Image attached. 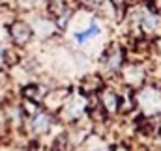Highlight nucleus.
Here are the masks:
<instances>
[{
  "instance_id": "0eeeda50",
  "label": "nucleus",
  "mask_w": 161,
  "mask_h": 151,
  "mask_svg": "<svg viewBox=\"0 0 161 151\" xmlns=\"http://www.w3.org/2000/svg\"><path fill=\"white\" fill-rule=\"evenodd\" d=\"M124 78H125L127 84H141V80H142V71H141V67H139V65H129V67H125Z\"/></svg>"
},
{
  "instance_id": "ddd939ff",
  "label": "nucleus",
  "mask_w": 161,
  "mask_h": 151,
  "mask_svg": "<svg viewBox=\"0 0 161 151\" xmlns=\"http://www.w3.org/2000/svg\"><path fill=\"white\" fill-rule=\"evenodd\" d=\"M159 11H161V9H159Z\"/></svg>"
},
{
  "instance_id": "423d86ee",
  "label": "nucleus",
  "mask_w": 161,
  "mask_h": 151,
  "mask_svg": "<svg viewBox=\"0 0 161 151\" xmlns=\"http://www.w3.org/2000/svg\"><path fill=\"white\" fill-rule=\"evenodd\" d=\"M34 117V121H32V129H34V133L36 134H41V133H45L47 129H49V123H51V119H49V116L43 112H38L36 116H32Z\"/></svg>"
},
{
  "instance_id": "9b49d317",
  "label": "nucleus",
  "mask_w": 161,
  "mask_h": 151,
  "mask_svg": "<svg viewBox=\"0 0 161 151\" xmlns=\"http://www.w3.org/2000/svg\"><path fill=\"white\" fill-rule=\"evenodd\" d=\"M4 54H6V49L0 45V64H4V62H6V60H4Z\"/></svg>"
},
{
  "instance_id": "f03ea898",
  "label": "nucleus",
  "mask_w": 161,
  "mask_h": 151,
  "mask_svg": "<svg viewBox=\"0 0 161 151\" xmlns=\"http://www.w3.org/2000/svg\"><path fill=\"white\" fill-rule=\"evenodd\" d=\"M68 101V90L60 88V90H51L45 95V108H49L51 112H56L64 107V103Z\"/></svg>"
},
{
  "instance_id": "f257e3e1",
  "label": "nucleus",
  "mask_w": 161,
  "mask_h": 151,
  "mask_svg": "<svg viewBox=\"0 0 161 151\" xmlns=\"http://www.w3.org/2000/svg\"><path fill=\"white\" fill-rule=\"evenodd\" d=\"M32 34H34L32 26L25 21H13L9 24V36L17 45H26L32 39Z\"/></svg>"
},
{
  "instance_id": "39448f33",
  "label": "nucleus",
  "mask_w": 161,
  "mask_h": 151,
  "mask_svg": "<svg viewBox=\"0 0 161 151\" xmlns=\"http://www.w3.org/2000/svg\"><path fill=\"white\" fill-rule=\"evenodd\" d=\"M122 64H124V52H122V49L113 47L107 52V67L113 69V71H116V69L122 67Z\"/></svg>"
},
{
  "instance_id": "9d476101",
  "label": "nucleus",
  "mask_w": 161,
  "mask_h": 151,
  "mask_svg": "<svg viewBox=\"0 0 161 151\" xmlns=\"http://www.w3.org/2000/svg\"><path fill=\"white\" fill-rule=\"evenodd\" d=\"M23 110H26L28 116H36V114H38V105H36V101L26 99V101L23 103Z\"/></svg>"
},
{
  "instance_id": "20e7f679",
  "label": "nucleus",
  "mask_w": 161,
  "mask_h": 151,
  "mask_svg": "<svg viewBox=\"0 0 161 151\" xmlns=\"http://www.w3.org/2000/svg\"><path fill=\"white\" fill-rule=\"evenodd\" d=\"M99 105L105 112L114 114L118 110V95L113 91V90H103L101 97H99Z\"/></svg>"
},
{
  "instance_id": "6e6552de",
  "label": "nucleus",
  "mask_w": 161,
  "mask_h": 151,
  "mask_svg": "<svg viewBox=\"0 0 161 151\" xmlns=\"http://www.w3.org/2000/svg\"><path fill=\"white\" fill-rule=\"evenodd\" d=\"M23 93H25V97L30 99V101H40L41 97H43V90H41V86H36V84L26 86Z\"/></svg>"
},
{
  "instance_id": "1a4fd4ad",
  "label": "nucleus",
  "mask_w": 161,
  "mask_h": 151,
  "mask_svg": "<svg viewBox=\"0 0 161 151\" xmlns=\"http://www.w3.org/2000/svg\"><path fill=\"white\" fill-rule=\"evenodd\" d=\"M36 32L41 34V36H51V32H53V24H51V21H40Z\"/></svg>"
},
{
  "instance_id": "7ed1b4c3",
  "label": "nucleus",
  "mask_w": 161,
  "mask_h": 151,
  "mask_svg": "<svg viewBox=\"0 0 161 151\" xmlns=\"http://www.w3.org/2000/svg\"><path fill=\"white\" fill-rule=\"evenodd\" d=\"M101 88H103V82H101V76L99 75H86L80 80V91L84 95L97 93Z\"/></svg>"
},
{
  "instance_id": "f8f14e48",
  "label": "nucleus",
  "mask_w": 161,
  "mask_h": 151,
  "mask_svg": "<svg viewBox=\"0 0 161 151\" xmlns=\"http://www.w3.org/2000/svg\"><path fill=\"white\" fill-rule=\"evenodd\" d=\"M156 49H158V50L161 52V38H158V39H156Z\"/></svg>"
}]
</instances>
